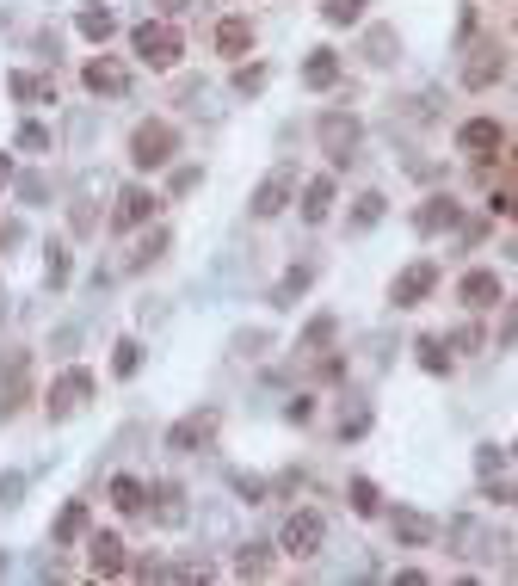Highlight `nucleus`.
I'll return each instance as SVG.
<instances>
[{
    "instance_id": "34",
    "label": "nucleus",
    "mask_w": 518,
    "mask_h": 586,
    "mask_svg": "<svg viewBox=\"0 0 518 586\" xmlns=\"http://www.w3.org/2000/svg\"><path fill=\"white\" fill-rule=\"evenodd\" d=\"M235 574H272V549L266 543H241V556H235Z\"/></svg>"
},
{
    "instance_id": "21",
    "label": "nucleus",
    "mask_w": 518,
    "mask_h": 586,
    "mask_svg": "<svg viewBox=\"0 0 518 586\" xmlns=\"http://www.w3.org/2000/svg\"><path fill=\"white\" fill-rule=\"evenodd\" d=\"M389 531H395V543H407V549H420V543L438 537V525L426 519V512H389Z\"/></svg>"
},
{
    "instance_id": "23",
    "label": "nucleus",
    "mask_w": 518,
    "mask_h": 586,
    "mask_svg": "<svg viewBox=\"0 0 518 586\" xmlns=\"http://www.w3.org/2000/svg\"><path fill=\"white\" fill-rule=\"evenodd\" d=\"M309 284H315V266H290L278 278V290H272V303L278 309H296V297H309Z\"/></svg>"
},
{
    "instance_id": "7",
    "label": "nucleus",
    "mask_w": 518,
    "mask_h": 586,
    "mask_svg": "<svg viewBox=\"0 0 518 586\" xmlns=\"http://www.w3.org/2000/svg\"><path fill=\"white\" fill-rule=\"evenodd\" d=\"M432 290H438V266H432V260H414L407 272H395L389 303H395V309H420V303L432 297Z\"/></svg>"
},
{
    "instance_id": "5",
    "label": "nucleus",
    "mask_w": 518,
    "mask_h": 586,
    "mask_svg": "<svg viewBox=\"0 0 518 586\" xmlns=\"http://www.w3.org/2000/svg\"><path fill=\"white\" fill-rule=\"evenodd\" d=\"M321 543H327V519L315 506H303V512H290L284 519V531H278V549L290 562H315L321 556Z\"/></svg>"
},
{
    "instance_id": "31",
    "label": "nucleus",
    "mask_w": 518,
    "mask_h": 586,
    "mask_svg": "<svg viewBox=\"0 0 518 586\" xmlns=\"http://www.w3.org/2000/svg\"><path fill=\"white\" fill-rule=\"evenodd\" d=\"M167 247H173V235H167V229H155V235H142V247L130 253V272H148V266H155L161 253H167Z\"/></svg>"
},
{
    "instance_id": "26",
    "label": "nucleus",
    "mask_w": 518,
    "mask_h": 586,
    "mask_svg": "<svg viewBox=\"0 0 518 586\" xmlns=\"http://www.w3.org/2000/svg\"><path fill=\"white\" fill-rule=\"evenodd\" d=\"M105 494H111V506H118V512H142V506H148V488L136 482V475H111Z\"/></svg>"
},
{
    "instance_id": "32",
    "label": "nucleus",
    "mask_w": 518,
    "mask_h": 586,
    "mask_svg": "<svg viewBox=\"0 0 518 586\" xmlns=\"http://www.w3.org/2000/svg\"><path fill=\"white\" fill-rule=\"evenodd\" d=\"M142 340H118V346H111V377H136L142 371Z\"/></svg>"
},
{
    "instance_id": "49",
    "label": "nucleus",
    "mask_w": 518,
    "mask_h": 586,
    "mask_svg": "<svg viewBox=\"0 0 518 586\" xmlns=\"http://www.w3.org/2000/svg\"><path fill=\"white\" fill-rule=\"evenodd\" d=\"M0 241H13V229H0Z\"/></svg>"
},
{
    "instance_id": "16",
    "label": "nucleus",
    "mask_w": 518,
    "mask_h": 586,
    "mask_svg": "<svg viewBox=\"0 0 518 586\" xmlns=\"http://www.w3.org/2000/svg\"><path fill=\"white\" fill-rule=\"evenodd\" d=\"M93 531V512H87V500H68L62 512H56V525H50V543L56 549H68V543H81Z\"/></svg>"
},
{
    "instance_id": "50",
    "label": "nucleus",
    "mask_w": 518,
    "mask_h": 586,
    "mask_svg": "<svg viewBox=\"0 0 518 586\" xmlns=\"http://www.w3.org/2000/svg\"><path fill=\"white\" fill-rule=\"evenodd\" d=\"M512 223H518V198H512Z\"/></svg>"
},
{
    "instance_id": "9",
    "label": "nucleus",
    "mask_w": 518,
    "mask_h": 586,
    "mask_svg": "<svg viewBox=\"0 0 518 586\" xmlns=\"http://www.w3.org/2000/svg\"><path fill=\"white\" fill-rule=\"evenodd\" d=\"M500 149H506V130H500L494 118H469V124H457V155L488 161V155H500Z\"/></svg>"
},
{
    "instance_id": "53",
    "label": "nucleus",
    "mask_w": 518,
    "mask_h": 586,
    "mask_svg": "<svg viewBox=\"0 0 518 586\" xmlns=\"http://www.w3.org/2000/svg\"><path fill=\"white\" fill-rule=\"evenodd\" d=\"M512 167H518V155H512Z\"/></svg>"
},
{
    "instance_id": "30",
    "label": "nucleus",
    "mask_w": 518,
    "mask_h": 586,
    "mask_svg": "<svg viewBox=\"0 0 518 586\" xmlns=\"http://www.w3.org/2000/svg\"><path fill=\"white\" fill-rule=\"evenodd\" d=\"M44 272H50V284H56V290L74 278V253H68V241H50V247H44Z\"/></svg>"
},
{
    "instance_id": "11",
    "label": "nucleus",
    "mask_w": 518,
    "mask_h": 586,
    "mask_svg": "<svg viewBox=\"0 0 518 586\" xmlns=\"http://www.w3.org/2000/svg\"><path fill=\"white\" fill-rule=\"evenodd\" d=\"M500 75H506V56H500V44H475V50H469V62H463V75H457V81H463L469 93H488V87H494Z\"/></svg>"
},
{
    "instance_id": "25",
    "label": "nucleus",
    "mask_w": 518,
    "mask_h": 586,
    "mask_svg": "<svg viewBox=\"0 0 518 586\" xmlns=\"http://www.w3.org/2000/svg\"><path fill=\"white\" fill-rule=\"evenodd\" d=\"M383 216H389V198H383V192H358V204H352V235L377 229Z\"/></svg>"
},
{
    "instance_id": "14",
    "label": "nucleus",
    "mask_w": 518,
    "mask_h": 586,
    "mask_svg": "<svg viewBox=\"0 0 518 586\" xmlns=\"http://www.w3.org/2000/svg\"><path fill=\"white\" fill-rule=\"evenodd\" d=\"M457 303H469V309H494V303H506V297H500V272H494V266L463 272V278H457Z\"/></svg>"
},
{
    "instance_id": "27",
    "label": "nucleus",
    "mask_w": 518,
    "mask_h": 586,
    "mask_svg": "<svg viewBox=\"0 0 518 586\" xmlns=\"http://www.w3.org/2000/svg\"><path fill=\"white\" fill-rule=\"evenodd\" d=\"M364 7H370V0H321V19L333 31H352V25H364Z\"/></svg>"
},
{
    "instance_id": "18",
    "label": "nucleus",
    "mask_w": 518,
    "mask_h": 586,
    "mask_svg": "<svg viewBox=\"0 0 518 586\" xmlns=\"http://www.w3.org/2000/svg\"><path fill=\"white\" fill-rule=\"evenodd\" d=\"M148 500H155V525L161 531H179L185 525V488L179 482H155V488H148Z\"/></svg>"
},
{
    "instance_id": "38",
    "label": "nucleus",
    "mask_w": 518,
    "mask_h": 586,
    "mask_svg": "<svg viewBox=\"0 0 518 586\" xmlns=\"http://www.w3.org/2000/svg\"><path fill=\"white\" fill-rule=\"evenodd\" d=\"M500 469H506V451H500V445H481V451H475V475H481V482L500 475Z\"/></svg>"
},
{
    "instance_id": "13",
    "label": "nucleus",
    "mask_w": 518,
    "mask_h": 586,
    "mask_svg": "<svg viewBox=\"0 0 518 586\" xmlns=\"http://www.w3.org/2000/svg\"><path fill=\"white\" fill-rule=\"evenodd\" d=\"M81 81H87V93H99V99H118V93H130V68H124L118 56H93V62L81 68Z\"/></svg>"
},
{
    "instance_id": "20",
    "label": "nucleus",
    "mask_w": 518,
    "mask_h": 586,
    "mask_svg": "<svg viewBox=\"0 0 518 586\" xmlns=\"http://www.w3.org/2000/svg\"><path fill=\"white\" fill-rule=\"evenodd\" d=\"M296 210H303V223H327V210H333V173L303 179V198H296Z\"/></svg>"
},
{
    "instance_id": "3",
    "label": "nucleus",
    "mask_w": 518,
    "mask_h": 586,
    "mask_svg": "<svg viewBox=\"0 0 518 586\" xmlns=\"http://www.w3.org/2000/svg\"><path fill=\"white\" fill-rule=\"evenodd\" d=\"M93 389H99V377L87 371V364H68V371H56V377H50V389H44V414H50V420L81 414L87 401H93Z\"/></svg>"
},
{
    "instance_id": "45",
    "label": "nucleus",
    "mask_w": 518,
    "mask_h": 586,
    "mask_svg": "<svg viewBox=\"0 0 518 586\" xmlns=\"http://www.w3.org/2000/svg\"><path fill=\"white\" fill-rule=\"evenodd\" d=\"M488 500H500V506H512V500H518V482H494V475H488Z\"/></svg>"
},
{
    "instance_id": "37",
    "label": "nucleus",
    "mask_w": 518,
    "mask_h": 586,
    "mask_svg": "<svg viewBox=\"0 0 518 586\" xmlns=\"http://www.w3.org/2000/svg\"><path fill=\"white\" fill-rule=\"evenodd\" d=\"M13 142H19L25 155H44V149H50V130H44V124H19V136H13Z\"/></svg>"
},
{
    "instance_id": "36",
    "label": "nucleus",
    "mask_w": 518,
    "mask_h": 586,
    "mask_svg": "<svg viewBox=\"0 0 518 586\" xmlns=\"http://www.w3.org/2000/svg\"><path fill=\"white\" fill-rule=\"evenodd\" d=\"M364 50H370V62H377V68H389V62H395V56H389V50H395V25H377Z\"/></svg>"
},
{
    "instance_id": "39",
    "label": "nucleus",
    "mask_w": 518,
    "mask_h": 586,
    "mask_svg": "<svg viewBox=\"0 0 518 586\" xmlns=\"http://www.w3.org/2000/svg\"><path fill=\"white\" fill-rule=\"evenodd\" d=\"M444 346H457V352H475V346H481V327H475V321L451 327V334H444Z\"/></svg>"
},
{
    "instance_id": "46",
    "label": "nucleus",
    "mask_w": 518,
    "mask_h": 586,
    "mask_svg": "<svg viewBox=\"0 0 518 586\" xmlns=\"http://www.w3.org/2000/svg\"><path fill=\"white\" fill-rule=\"evenodd\" d=\"M198 179H204L198 167H179V173H173V192H192V186H198Z\"/></svg>"
},
{
    "instance_id": "48",
    "label": "nucleus",
    "mask_w": 518,
    "mask_h": 586,
    "mask_svg": "<svg viewBox=\"0 0 518 586\" xmlns=\"http://www.w3.org/2000/svg\"><path fill=\"white\" fill-rule=\"evenodd\" d=\"M155 7H167V13H185V0H155Z\"/></svg>"
},
{
    "instance_id": "51",
    "label": "nucleus",
    "mask_w": 518,
    "mask_h": 586,
    "mask_svg": "<svg viewBox=\"0 0 518 586\" xmlns=\"http://www.w3.org/2000/svg\"><path fill=\"white\" fill-rule=\"evenodd\" d=\"M0 574H7V556H0Z\"/></svg>"
},
{
    "instance_id": "44",
    "label": "nucleus",
    "mask_w": 518,
    "mask_h": 586,
    "mask_svg": "<svg viewBox=\"0 0 518 586\" xmlns=\"http://www.w3.org/2000/svg\"><path fill=\"white\" fill-rule=\"evenodd\" d=\"M364 432H370V414H364V408H352V414L340 420V438H364Z\"/></svg>"
},
{
    "instance_id": "15",
    "label": "nucleus",
    "mask_w": 518,
    "mask_h": 586,
    "mask_svg": "<svg viewBox=\"0 0 518 586\" xmlns=\"http://www.w3.org/2000/svg\"><path fill=\"white\" fill-rule=\"evenodd\" d=\"M457 223H463V210H457V198H444V192L414 210V229L420 235H444V229H457Z\"/></svg>"
},
{
    "instance_id": "42",
    "label": "nucleus",
    "mask_w": 518,
    "mask_h": 586,
    "mask_svg": "<svg viewBox=\"0 0 518 586\" xmlns=\"http://www.w3.org/2000/svg\"><path fill=\"white\" fill-rule=\"evenodd\" d=\"M229 482H235V494H241V500H253V506L266 500V482H259V475H229Z\"/></svg>"
},
{
    "instance_id": "8",
    "label": "nucleus",
    "mask_w": 518,
    "mask_h": 586,
    "mask_svg": "<svg viewBox=\"0 0 518 586\" xmlns=\"http://www.w3.org/2000/svg\"><path fill=\"white\" fill-rule=\"evenodd\" d=\"M216 426H222V414H216V408H192L185 420H173V426H167V451H198V445H210Z\"/></svg>"
},
{
    "instance_id": "28",
    "label": "nucleus",
    "mask_w": 518,
    "mask_h": 586,
    "mask_svg": "<svg viewBox=\"0 0 518 586\" xmlns=\"http://www.w3.org/2000/svg\"><path fill=\"white\" fill-rule=\"evenodd\" d=\"M333 334H340V321H333V315H315V321L303 327V334H296V352H327V346H333Z\"/></svg>"
},
{
    "instance_id": "22",
    "label": "nucleus",
    "mask_w": 518,
    "mask_h": 586,
    "mask_svg": "<svg viewBox=\"0 0 518 586\" xmlns=\"http://www.w3.org/2000/svg\"><path fill=\"white\" fill-rule=\"evenodd\" d=\"M74 31H81L87 44H111L118 19H111V7H105V0H93V7H81V13H74Z\"/></svg>"
},
{
    "instance_id": "41",
    "label": "nucleus",
    "mask_w": 518,
    "mask_h": 586,
    "mask_svg": "<svg viewBox=\"0 0 518 586\" xmlns=\"http://www.w3.org/2000/svg\"><path fill=\"white\" fill-rule=\"evenodd\" d=\"M19 494H25V475L7 469V475H0V506H19Z\"/></svg>"
},
{
    "instance_id": "10",
    "label": "nucleus",
    "mask_w": 518,
    "mask_h": 586,
    "mask_svg": "<svg viewBox=\"0 0 518 586\" xmlns=\"http://www.w3.org/2000/svg\"><path fill=\"white\" fill-rule=\"evenodd\" d=\"M155 192H148V186H124L118 192V210H111V229H118V235H130V229H142V223H155Z\"/></svg>"
},
{
    "instance_id": "4",
    "label": "nucleus",
    "mask_w": 518,
    "mask_h": 586,
    "mask_svg": "<svg viewBox=\"0 0 518 586\" xmlns=\"http://www.w3.org/2000/svg\"><path fill=\"white\" fill-rule=\"evenodd\" d=\"M315 142H321V155H327L333 167H352V161H358V142H364V124H358L352 112H321Z\"/></svg>"
},
{
    "instance_id": "52",
    "label": "nucleus",
    "mask_w": 518,
    "mask_h": 586,
    "mask_svg": "<svg viewBox=\"0 0 518 586\" xmlns=\"http://www.w3.org/2000/svg\"><path fill=\"white\" fill-rule=\"evenodd\" d=\"M512 457H518V438H512Z\"/></svg>"
},
{
    "instance_id": "43",
    "label": "nucleus",
    "mask_w": 518,
    "mask_h": 586,
    "mask_svg": "<svg viewBox=\"0 0 518 586\" xmlns=\"http://www.w3.org/2000/svg\"><path fill=\"white\" fill-rule=\"evenodd\" d=\"M518 346V303H506V321H500V352Z\"/></svg>"
},
{
    "instance_id": "24",
    "label": "nucleus",
    "mask_w": 518,
    "mask_h": 586,
    "mask_svg": "<svg viewBox=\"0 0 518 586\" xmlns=\"http://www.w3.org/2000/svg\"><path fill=\"white\" fill-rule=\"evenodd\" d=\"M346 500H352L358 519H377V512H383V494H377V482H370V475H352V482H346Z\"/></svg>"
},
{
    "instance_id": "47",
    "label": "nucleus",
    "mask_w": 518,
    "mask_h": 586,
    "mask_svg": "<svg viewBox=\"0 0 518 586\" xmlns=\"http://www.w3.org/2000/svg\"><path fill=\"white\" fill-rule=\"evenodd\" d=\"M7 179H13V161H7V155H0V186H7Z\"/></svg>"
},
{
    "instance_id": "6",
    "label": "nucleus",
    "mask_w": 518,
    "mask_h": 586,
    "mask_svg": "<svg viewBox=\"0 0 518 586\" xmlns=\"http://www.w3.org/2000/svg\"><path fill=\"white\" fill-rule=\"evenodd\" d=\"M87 568H93L99 580L130 574V549H124V537H118V531H87Z\"/></svg>"
},
{
    "instance_id": "12",
    "label": "nucleus",
    "mask_w": 518,
    "mask_h": 586,
    "mask_svg": "<svg viewBox=\"0 0 518 586\" xmlns=\"http://www.w3.org/2000/svg\"><path fill=\"white\" fill-rule=\"evenodd\" d=\"M290 192H296V173H290V167H272V173L253 186V216H259V223H266V216H284Z\"/></svg>"
},
{
    "instance_id": "17",
    "label": "nucleus",
    "mask_w": 518,
    "mask_h": 586,
    "mask_svg": "<svg viewBox=\"0 0 518 586\" xmlns=\"http://www.w3.org/2000/svg\"><path fill=\"white\" fill-rule=\"evenodd\" d=\"M253 50V19L247 13H229V19H216V56H247Z\"/></svg>"
},
{
    "instance_id": "2",
    "label": "nucleus",
    "mask_w": 518,
    "mask_h": 586,
    "mask_svg": "<svg viewBox=\"0 0 518 586\" xmlns=\"http://www.w3.org/2000/svg\"><path fill=\"white\" fill-rule=\"evenodd\" d=\"M130 56H136L142 68H155V75H167V68H179V56H185V38H179V25H167V19H142V25L130 31Z\"/></svg>"
},
{
    "instance_id": "1",
    "label": "nucleus",
    "mask_w": 518,
    "mask_h": 586,
    "mask_svg": "<svg viewBox=\"0 0 518 586\" xmlns=\"http://www.w3.org/2000/svg\"><path fill=\"white\" fill-rule=\"evenodd\" d=\"M173 155H179V124L173 118H142L130 130V167L136 173H161V167H173Z\"/></svg>"
},
{
    "instance_id": "33",
    "label": "nucleus",
    "mask_w": 518,
    "mask_h": 586,
    "mask_svg": "<svg viewBox=\"0 0 518 586\" xmlns=\"http://www.w3.org/2000/svg\"><path fill=\"white\" fill-rule=\"evenodd\" d=\"M414 352H420V371H426V377H451V352H444V340H432V334H426Z\"/></svg>"
},
{
    "instance_id": "35",
    "label": "nucleus",
    "mask_w": 518,
    "mask_h": 586,
    "mask_svg": "<svg viewBox=\"0 0 518 586\" xmlns=\"http://www.w3.org/2000/svg\"><path fill=\"white\" fill-rule=\"evenodd\" d=\"M266 81H272V68H266V62H241V68H235V93H241V99H253Z\"/></svg>"
},
{
    "instance_id": "40",
    "label": "nucleus",
    "mask_w": 518,
    "mask_h": 586,
    "mask_svg": "<svg viewBox=\"0 0 518 586\" xmlns=\"http://www.w3.org/2000/svg\"><path fill=\"white\" fill-rule=\"evenodd\" d=\"M284 420H290V426H309V420H315V395H290Z\"/></svg>"
},
{
    "instance_id": "19",
    "label": "nucleus",
    "mask_w": 518,
    "mask_h": 586,
    "mask_svg": "<svg viewBox=\"0 0 518 586\" xmlns=\"http://www.w3.org/2000/svg\"><path fill=\"white\" fill-rule=\"evenodd\" d=\"M303 87L309 93H333V87H340V56H333V50H309L303 56Z\"/></svg>"
},
{
    "instance_id": "29",
    "label": "nucleus",
    "mask_w": 518,
    "mask_h": 586,
    "mask_svg": "<svg viewBox=\"0 0 518 586\" xmlns=\"http://www.w3.org/2000/svg\"><path fill=\"white\" fill-rule=\"evenodd\" d=\"M7 93L25 99V105H31V99H44V105H50V99H56V81H44V75H7Z\"/></svg>"
}]
</instances>
